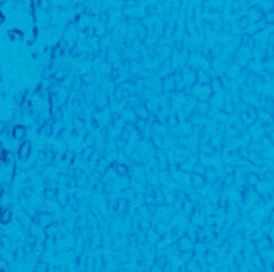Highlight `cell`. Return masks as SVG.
I'll use <instances>...</instances> for the list:
<instances>
[{"label": "cell", "mask_w": 274, "mask_h": 272, "mask_svg": "<svg viewBox=\"0 0 274 272\" xmlns=\"http://www.w3.org/2000/svg\"><path fill=\"white\" fill-rule=\"evenodd\" d=\"M31 157V143H24L18 146V158H21V160H24V158Z\"/></svg>", "instance_id": "cell-1"}, {"label": "cell", "mask_w": 274, "mask_h": 272, "mask_svg": "<svg viewBox=\"0 0 274 272\" xmlns=\"http://www.w3.org/2000/svg\"><path fill=\"white\" fill-rule=\"evenodd\" d=\"M24 136H26V128H24L23 125H16V127L13 128V138H15V139L23 141Z\"/></svg>", "instance_id": "cell-2"}, {"label": "cell", "mask_w": 274, "mask_h": 272, "mask_svg": "<svg viewBox=\"0 0 274 272\" xmlns=\"http://www.w3.org/2000/svg\"><path fill=\"white\" fill-rule=\"evenodd\" d=\"M12 216H13V213H12L10 208H5V210L0 211V221H2L3 224H8L10 221H12Z\"/></svg>", "instance_id": "cell-3"}, {"label": "cell", "mask_w": 274, "mask_h": 272, "mask_svg": "<svg viewBox=\"0 0 274 272\" xmlns=\"http://www.w3.org/2000/svg\"><path fill=\"white\" fill-rule=\"evenodd\" d=\"M52 223H53V219H52L50 214H42V216H40V224H42V226H48V224H52Z\"/></svg>", "instance_id": "cell-4"}, {"label": "cell", "mask_w": 274, "mask_h": 272, "mask_svg": "<svg viewBox=\"0 0 274 272\" xmlns=\"http://www.w3.org/2000/svg\"><path fill=\"white\" fill-rule=\"evenodd\" d=\"M37 270H38V272H45V270H47V264H45V263H40V264H38V269H37Z\"/></svg>", "instance_id": "cell-5"}, {"label": "cell", "mask_w": 274, "mask_h": 272, "mask_svg": "<svg viewBox=\"0 0 274 272\" xmlns=\"http://www.w3.org/2000/svg\"><path fill=\"white\" fill-rule=\"evenodd\" d=\"M3 130H5V123H3L2 120H0V133H2V131H3Z\"/></svg>", "instance_id": "cell-6"}]
</instances>
